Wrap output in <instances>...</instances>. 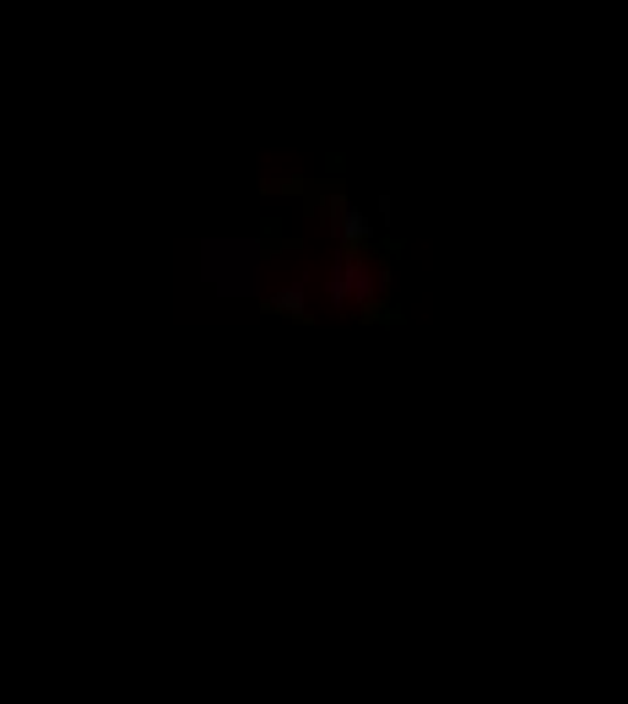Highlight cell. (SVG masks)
<instances>
[{"instance_id":"cell-1","label":"cell","mask_w":628,"mask_h":704,"mask_svg":"<svg viewBox=\"0 0 628 704\" xmlns=\"http://www.w3.org/2000/svg\"><path fill=\"white\" fill-rule=\"evenodd\" d=\"M325 234H331L342 250H369V245H375V217H369L358 201L336 195V201L325 206Z\"/></svg>"}]
</instances>
